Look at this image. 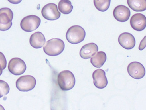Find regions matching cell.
Returning a JSON list of instances; mask_svg holds the SVG:
<instances>
[{"label": "cell", "instance_id": "6da1fadb", "mask_svg": "<svg viewBox=\"0 0 146 110\" xmlns=\"http://www.w3.org/2000/svg\"><path fill=\"white\" fill-rule=\"evenodd\" d=\"M65 48V44L60 39L54 38L48 40L45 43L43 50L46 54L50 56L60 55Z\"/></svg>", "mask_w": 146, "mask_h": 110}, {"label": "cell", "instance_id": "7a4b0ae2", "mask_svg": "<svg viewBox=\"0 0 146 110\" xmlns=\"http://www.w3.org/2000/svg\"><path fill=\"white\" fill-rule=\"evenodd\" d=\"M58 83L63 91H69L74 87L76 79L74 76L69 70H63L58 76Z\"/></svg>", "mask_w": 146, "mask_h": 110}, {"label": "cell", "instance_id": "3957f363", "mask_svg": "<svg viewBox=\"0 0 146 110\" xmlns=\"http://www.w3.org/2000/svg\"><path fill=\"white\" fill-rule=\"evenodd\" d=\"M85 36L86 33L83 28L78 25H74L68 29L66 37L69 42L76 44L83 41Z\"/></svg>", "mask_w": 146, "mask_h": 110}, {"label": "cell", "instance_id": "277c9868", "mask_svg": "<svg viewBox=\"0 0 146 110\" xmlns=\"http://www.w3.org/2000/svg\"><path fill=\"white\" fill-rule=\"evenodd\" d=\"M41 20L38 16L28 15L23 18L21 22V28L26 32H31L36 30L40 25Z\"/></svg>", "mask_w": 146, "mask_h": 110}, {"label": "cell", "instance_id": "5b68a950", "mask_svg": "<svg viewBox=\"0 0 146 110\" xmlns=\"http://www.w3.org/2000/svg\"><path fill=\"white\" fill-rule=\"evenodd\" d=\"M36 83V79L32 76H23L17 80L16 87L20 91L28 92L34 89Z\"/></svg>", "mask_w": 146, "mask_h": 110}, {"label": "cell", "instance_id": "8992f818", "mask_svg": "<svg viewBox=\"0 0 146 110\" xmlns=\"http://www.w3.org/2000/svg\"><path fill=\"white\" fill-rule=\"evenodd\" d=\"M13 17L12 10L8 8L0 9V30L6 31L10 29L13 25Z\"/></svg>", "mask_w": 146, "mask_h": 110}, {"label": "cell", "instance_id": "52a82bcc", "mask_svg": "<svg viewBox=\"0 0 146 110\" xmlns=\"http://www.w3.org/2000/svg\"><path fill=\"white\" fill-rule=\"evenodd\" d=\"M8 70L13 75H22L25 72L26 65L24 61L19 58H13L8 63Z\"/></svg>", "mask_w": 146, "mask_h": 110}, {"label": "cell", "instance_id": "ba28073f", "mask_svg": "<svg viewBox=\"0 0 146 110\" xmlns=\"http://www.w3.org/2000/svg\"><path fill=\"white\" fill-rule=\"evenodd\" d=\"M42 15L47 20H58L60 17V13L58 11L57 5L54 3H49L43 8Z\"/></svg>", "mask_w": 146, "mask_h": 110}, {"label": "cell", "instance_id": "9c48e42d", "mask_svg": "<svg viewBox=\"0 0 146 110\" xmlns=\"http://www.w3.org/2000/svg\"><path fill=\"white\" fill-rule=\"evenodd\" d=\"M129 75L136 79H140L146 74V70L143 65L139 62H133L129 64L127 68Z\"/></svg>", "mask_w": 146, "mask_h": 110}, {"label": "cell", "instance_id": "30bf717a", "mask_svg": "<svg viewBox=\"0 0 146 110\" xmlns=\"http://www.w3.org/2000/svg\"><path fill=\"white\" fill-rule=\"evenodd\" d=\"M130 10L124 5H118L114 8L113 16L117 21L120 22H125L130 16Z\"/></svg>", "mask_w": 146, "mask_h": 110}, {"label": "cell", "instance_id": "8fae6325", "mask_svg": "<svg viewBox=\"0 0 146 110\" xmlns=\"http://www.w3.org/2000/svg\"><path fill=\"white\" fill-rule=\"evenodd\" d=\"M93 83L96 87L102 89L108 85V80L106 77L105 71L101 69L95 70L92 74Z\"/></svg>", "mask_w": 146, "mask_h": 110}, {"label": "cell", "instance_id": "7c38bea8", "mask_svg": "<svg viewBox=\"0 0 146 110\" xmlns=\"http://www.w3.org/2000/svg\"><path fill=\"white\" fill-rule=\"evenodd\" d=\"M119 44L126 50H131L135 45V39L133 36L130 33H123L118 37Z\"/></svg>", "mask_w": 146, "mask_h": 110}, {"label": "cell", "instance_id": "4fadbf2b", "mask_svg": "<svg viewBox=\"0 0 146 110\" xmlns=\"http://www.w3.org/2000/svg\"><path fill=\"white\" fill-rule=\"evenodd\" d=\"M130 25L132 28L136 31H142L146 26V17L141 13L134 15L130 20Z\"/></svg>", "mask_w": 146, "mask_h": 110}, {"label": "cell", "instance_id": "5bb4252c", "mask_svg": "<svg viewBox=\"0 0 146 110\" xmlns=\"http://www.w3.org/2000/svg\"><path fill=\"white\" fill-rule=\"evenodd\" d=\"M98 45L94 43H90L84 45L81 48L80 55L83 59H87L95 55L98 52Z\"/></svg>", "mask_w": 146, "mask_h": 110}, {"label": "cell", "instance_id": "9a60e30c", "mask_svg": "<svg viewBox=\"0 0 146 110\" xmlns=\"http://www.w3.org/2000/svg\"><path fill=\"white\" fill-rule=\"evenodd\" d=\"M29 42L33 48L36 49L40 48L45 43V38L42 33L38 32L33 34L30 36Z\"/></svg>", "mask_w": 146, "mask_h": 110}, {"label": "cell", "instance_id": "2e32d148", "mask_svg": "<svg viewBox=\"0 0 146 110\" xmlns=\"http://www.w3.org/2000/svg\"><path fill=\"white\" fill-rule=\"evenodd\" d=\"M90 62L93 66L96 68H100L106 62L107 56L104 52L101 51L96 53L91 57Z\"/></svg>", "mask_w": 146, "mask_h": 110}, {"label": "cell", "instance_id": "e0dca14e", "mask_svg": "<svg viewBox=\"0 0 146 110\" xmlns=\"http://www.w3.org/2000/svg\"><path fill=\"white\" fill-rule=\"evenodd\" d=\"M129 7L135 11L141 12L146 9V0H127Z\"/></svg>", "mask_w": 146, "mask_h": 110}, {"label": "cell", "instance_id": "ac0fdd59", "mask_svg": "<svg viewBox=\"0 0 146 110\" xmlns=\"http://www.w3.org/2000/svg\"><path fill=\"white\" fill-rule=\"evenodd\" d=\"M58 7L60 13L64 15L70 13L73 9V6L69 0H60Z\"/></svg>", "mask_w": 146, "mask_h": 110}, {"label": "cell", "instance_id": "d6986e66", "mask_svg": "<svg viewBox=\"0 0 146 110\" xmlns=\"http://www.w3.org/2000/svg\"><path fill=\"white\" fill-rule=\"evenodd\" d=\"M93 2L98 10L104 12L108 10L110 7L111 0H94Z\"/></svg>", "mask_w": 146, "mask_h": 110}, {"label": "cell", "instance_id": "ffe728a7", "mask_svg": "<svg viewBox=\"0 0 146 110\" xmlns=\"http://www.w3.org/2000/svg\"><path fill=\"white\" fill-rule=\"evenodd\" d=\"M10 88L7 82L4 81L0 80V98L4 95H7L9 92Z\"/></svg>", "mask_w": 146, "mask_h": 110}, {"label": "cell", "instance_id": "44dd1931", "mask_svg": "<svg viewBox=\"0 0 146 110\" xmlns=\"http://www.w3.org/2000/svg\"><path fill=\"white\" fill-rule=\"evenodd\" d=\"M0 64L2 66L3 70L5 69L7 65V61L5 56L1 52H0Z\"/></svg>", "mask_w": 146, "mask_h": 110}, {"label": "cell", "instance_id": "7402d4cb", "mask_svg": "<svg viewBox=\"0 0 146 110\" xmlns=\"http://www.w3.org/2000/svg\"><path fill=\"white\" fill-rule=\"evenodd\" d=\"M145 48H146V37H145L144 39L140 43V45L139 46V50H143Z\"/></svg>", "mask_w": 146, "mask_h": 110}, {"label": "cell", "instance_id": "603a6c76", "mask_svg": "<svg viewBox=\"0 0 146 110\" xmlns=\"http://www.w3.org/2000/svg\"><path fill=\"white\" fill-rule=\"evenodd\" d=\"M8 1L13 4H18L22 1V0H8Z\"/></svg>", "mask_w": 146, "mask_h": 110}, {"label": "cell", "instance_id": "cb8c5ba5", "mask_svg": "<svg viewBox=\"0 0 146 110\" xmlns=\"http://www.w3.org/2000/svg\"><path fill=\"white\" fill-rule=\"evenodd\" d=\"M3 70L2 68V66H1V65L0 64V76L2 75V74Z\"/></svg>", "mask_w": 146, "mask_h": 110}]
</instances>
